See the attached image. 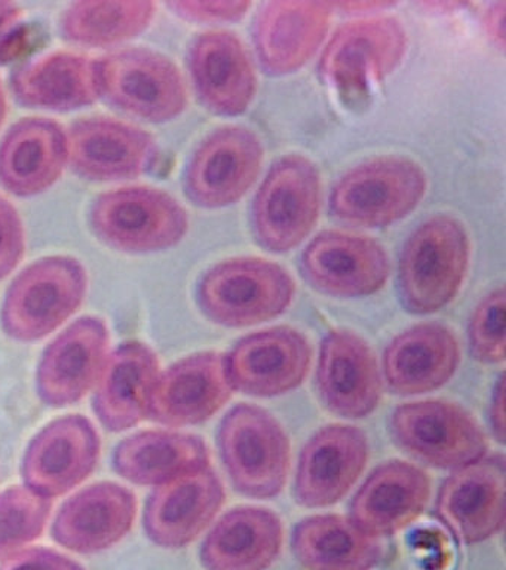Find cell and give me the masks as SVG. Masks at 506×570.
<instances>
[{
    "mask_svg": "<svg viewBox=\"0 0 506 570\" xmlns=\"http://www.w3.org/2000/svg\"><path fill=\"white\" fill-rule=\"evenodd\" d=\"M459 363V343L450 328L437 323L417 324L386 346L381 376L395 395H420L446 385Z\"/></svg>",
    "mask_w": 506,
    "mask_h": 570,
    "instance_id": "484cf974",
    "label": "cell"
},
{
    "mask_svg": "<svg viewBox=\"0 0 506 570\" xmlns=\"http://www.w3.org/2000/svg\"><path fill=\"white\" fill-rule=\"evenodd\" d=\"M505 288L493 289L475 307L468 325L470 355L483 364L505 361Z\"/></svg>",
    "mask_w": 506,
    "mask_h": 570,
    "instance_id": "e575fe53",
    "label": "cell"
},
{
    "mask_svg": "<svg viewBox=\"0 0 506 570\" xmlns=\"http://www.w3.org/2000/svg\"><path fill=\"white\" fill-rule=\"evenodd\" d=\"M0 570H86L78 561L48 548H30L8 557Z\"/></svg>",
    "mask_w": 506,
    "mask_h": 570,
    "instance_id": "74e56055",
    "label": "cell"
},
{
    "mask_svg": "<svg viewBox=\"0 0 506 570\" xmlns=\"http://www.w3.org/2000/svg\"><path fill=\"white\" fill-rule=\"evenodd\" d=\"M188 66L199 101L212 114L238 116L255 100V65L237 35L210 30L197 36Z\"/></svg>",
    "mask_w": 506,
    "mask_h": 570,
    "instance_id": "7402d4cb",
    "label": "cell"
},
{
    "mask_svg": "<svg viewBox=\"0 0 506 570\" xmlns=\"http://www.w3.org/2000/svg\"><path fill=\"white\" fill-rule=\"evenodd\" d=\"M291 551L306 570H371L384 551L379 539L364 533L349 517L312 515L296 525Z\"/></svg>",
    "mask_w": 506,
    "mask_h": 570,
    "instance_id": "1f68e13d",
    "label": "cell"
},
{
    "mask_svg": "<svg viewBox=\"0 0 506 570\" xmlns=\"http://www.w3.org/2000/svg\"><path fill=\"white\" fill-rule=\"evenodd\" d=\"M7 116V97L6 91H3L2 83H0V127H2L3 120H6Z\"/></svg>",
    "mask_w": 506,
    "mask_h": 570,
    "instance_id": "7bdbcfd3",
    "label": "cell"
},
{
    "mask_svg": "<svg viewBox=\"0 0 506 570\" xmlns=\"http://www.w3.org/2000/svg\"><path fill=\"white\" fill-rule=\"evenodd\" d=\"M234 391L272 399L295 391L308 377L312 347L291 327H272L248 334L226 354Z\"/></svg>",
    "mask_w": 506,
    "mask_h": 570,
    "instance_id": "9a60e30c",
    "label": "cell"
},
{
    "mask_svg": "<svg viewBox=\"0 0 506 570\" xmlns=\"http://www.w3.org/2000/svg\"><path fill=\"white\" fill-rule=\"evenodd\" d=\"M69 165L90 181H122L155 167L158 145L145 129L110 118L78 120L68 132Z\"/></svg>",
    "mask_w": 506,
    "mask_h": 570,
    "instance_id": "e0dca14e",
    "label": "cell"
},
{
    "mask_svg": "<svg viewBox=\"0 0 506 570\" xmlns=\"http://www.w3.org/2000/svg\"><path fill=\"white\" fill-rule=\"evenodd\" d=\"M159 373L158 356L143 342H123L110 352L92 395L101 425L123 432L145 421Z\"/></svg>",
    "mask_w": 506,
    "mask_h": 570,
    "instance_id": "83f0119b",
    "label": "cell"
},
{
    "mask_svg": "<svg viewBox=\"0 0 506 570\" xmlns=\"http://www.w3.org/2000/svg\"><path fill=\"white\" fill-rule=\"evenodd\" d=\"M504 454H492L452 472L443 481L435 515L462 543L475 546L495 537L505 524Z\"/></svg>",
    "mask_w": 506,
    "mask_h": 570,
    "instance_id": "4fadbf2b",
    "label": "cell"
},
{
    "mask_svg": "<svg viewBox=\"0 0 506 570\" xmlns=\"http://www.w3.org/2000/svg\"><path fill=\"white\" fill-rule=\"evenodd\" d=\"M331 18V3H265L257 12L252 40L266 73L286 76L301 69L321 47Z\"/></svg>",
    "mask_w": 506,
    "mask_h": 570,
    "instance_id": "cb8c5ba5",
    "label": "cell"
},
{
    "mask_svg": "<svg viewBox=\"0 0 506 570\" xmlns=\"http://www.w3.org/2000/svg\"><path fill=\"white\" fill-rule=\"evenodd\" d=\"M51 499L16 485L0 493V560L41 538L50 520Z\"/></svg>",
    "mask_w": 506,
    "mask_h": 570,
    "instance_id": "836d02e7",
    "label": "cell"
},
{
    "mask_svg": "<svg viewBox=\"0 0 506 570\" xmlns=\"http://www.w3.org/2000/svg\"><path fill=\"white\" fill-rule=\"evenodd\" d=\"M86 267L69 256L43 257L12 281L0 309V324L17 342H37L61 327L86 298Z\"/></svg>",
    "mask_w": 506,
    "mask_h": 570,
    "instance_id": "3957f363",
    "label": "cell"
},
{
    "mask_svg": "<svg viewBox=\"0 0 506 570\" xmlns=\"http://www.w3.org/2000/svg\"><path fill=\"white\" fill-rule=\"evenodd\" d=\"M69 164L68 132L56 120L26 118L0 142V186L29 198L54 186Z\"/></svg>",
    "mask_w": 506,
    "mask_h": 570,
    "instance_id": "4316f807",
    "label": "cell"
},
{
    "mask_svg": "<svg viewBox=\"0 0 506 570\" xmlns=\"http://www.w3.org/2000/svg\"><path fill=\"white\" fill-rule=\"evenodd\" d=\"M157 13L153 2H77L60 18L61 36L88 48H112L136 39Z\"/></svg>",
    "mask_w": 506,
    "mask_h": 570,
    "instance_id": "d6a6232c",
    "label": "cell"
},
{
    "mask_svg": "<svg viewBox=\"0 0 506 570\" xmlns=\"http://www.w3.org/2000/svg\"><path fill=\"white\" fill-rule=\"evenodd\" d=\"M101 441L90 419L68 414L43 426L26 448V488L47 499L63 497L95 472Z\"/></svg>",
    "mask_w": 506,
    "mask_h": 570,
    "instance_id": "7c38bea8",
    "label": "cell"
},
{
    "mask_svg": "<svg viewBox=\"0 0 506 570\" xmlns=\"http://www.w3.org/2000/svg\"><path fill=\"white\" fill-rule=\"evenodd\" d=\"M264 146L251 129L224 127L204 138L185 173V191L202 208L238 203L259 177Z\"/></svg>",
    "mask_w": 506,
    "mask_h": 570,
    "instance_id": "8fae6325",
    "label": "cell"
},
{
    "mask_svg": "<svg viewBox=\"0 0 506 570\" xmlns=\"http://www.w3.org/2000/svg\"><path fill=\"white\" fill-rule=\"evenodd\" d=\"M137 514L136 494L112 481L88 485L61 505L52 538L66 550L97 554L130 533Z\"/></svg>",
    "mask_w": 506,
    "mask_h": 570,
    "instance_id": "603a6c76",
    "label": "cell"
},
{
    "mask_svg": "<svg viewBox=\"0 0 506 570\" xmlns=\"http://www.w3.org/2000/svg\"><path fill=\"white\" fill-rule=\"evenodd\" d=\"M90 223L101 243L128 254L175 247L189 227L188 213L177 199L148 186L101 194L92 204Z\"/></svg>",
    "mask_w": 506,
    "mask_h": 570,
    "instance_id": "5b68a950",
    "label": "cell"
},
{
    "mask_svg": "<svg viewBox=\"0 0 506 570\" xmlns=\"http://www.w3.org/2000/svg\"><path fill=\"white\" fill-rule=\"evenodd\" d=\"M321 203V177L312 160L284 156L270 167L252 203L256 239L272 253L299 247L317 225Z\"/></svg>",
    "mask_w": 506,
    "mask_h": 570,
    "instance_id": "52a82bcc",
    "label": "cell"
},
{
    "mask_svg": "<svg viewBox=\"0 0 506 570\" xmlns=\"http://www.w3.org/2000/svg\"><path fill=\"white\" fill-rule=\"evenodd\" d=\"M317 386L324 405L345 419L367 417L380 403L381 372L368 343L349 330H333L319 347Z\"/></svg>",
    "mask_w": 506,
    "mask_h": 570,
    "instance_id": "ffe728a7",
    "label": "cell"
},
{
    "mask_svg": "<svg viewBox=\"0 0 506 570\" xmlns=\"http://www.w3.org/2000/svg\"><path fill=\"white\" fill-rule=\"evenodd\" d=\"M469 238L450 216H434L408 236L399 258L403 306L415 315L441 311L456 297L469 266Z\"/></svg>",
    "mask_w": 506,
    "mask_h": 570,
    "instance_id": "6da1fadb",
    "label": "cell"
},
{
    "mask_svg": "<svg viewBox=\"0 0 506 570\" xmlns=\"http://www.w3.org/2000/svg\"><path fill=\"white\" fill-rule=\"evenodd\" d=\"M108 325L97 316L70 324L43 351L37 370V391L52 409L77 404L96 385L109 355Z\"/></svg>",
    "mask_w": 506,
    "mask_h": 570,
    "instance_id": "ac0fdd59",
    "label": "cell"
},
{
    "mask_svg": "<svg viewBox=\"0 0 506 570\" xmlns=\"http://www.w3.org/2000/svg\"><path fill=\"white\" fill-rule=\"evenodd\" d=\"M225 501L224 484L211 468L158 485L146 501V537L168 550L189 546L215 521Z\"/></svg>",
    "mask_w": 506,
    "mask_h": 570,
    "instance_id": "44dd1931",
    "label": "cell"
},
{
    "mask_svg": "<svg viewBox=\"0 0 506 570\" xmlns=\"http://www.w3.org/2000/svg\"><path fill=\"white\" fill-rule=\"evenodd\" d=\"M333 9H345L346 12H380L385 8L393 7L390 3L381 2H348L331 3Z\"/></svg>",
    "mask_w": 506,
    "mask_h": 570,
    "instance_id": "b9f144b4",
    "label": "cell"
},
{
    "mask_svg": "<svg viewBox=\"0 0 506 570\" xmlns=\"http://www.w3.org/2000/svg\"><path fill=\"white\" fill-rule=\"evenodd\" d=\"M23 17V9L19 4L0 2V65L10 61L19 49Z\"/></svg>",
    "mask_w": 506,
    "mask_h": 570,
    "instance_id": "f35d334b",
    "label": "cell"
},
{
    "mask_svg": "<svg viewBox=\"0 0 506 570\" xmlns=\"http://www.w3.org/2000/svg\"><path fill=\"white\" fill-rule=\"evenodd\" d=\"M20 105L51 111H73L100 98L97 60L81 53L52 52L19 67L11 76Z\"/></svg>",
    "mask_w": 506,
    "mask_h": 570,
    "instance_id": "f546056e",
    "label": "cell"
},
{
    "mask_svg": "<svg viewBox=\"0 0 506 570\" xmlns=\"http://www.w3.org/2000/svg\"><path fill=\"white\" fill-rule=\"evenodd\" d=\"M426 191L419 164L381 156L349 169L337 180L330 209L337 220L359 227H385L407 217Z\"/></svg>",
    "mask_w": 506,
    "mask_h": 570,
    "instance_id": "ba28073f",
    "label": "cell"
},
{
    "mask_svg": "<svg viewBox=\"0 0 506 570\" xmlns=\"http://www.w3.org/2000/svg\"><path fill=\"white\" fill-rule=\"evenodd\" d=\"M301 275L327 296H371L389 278V257L379 243L349 232L326 230L315 236L301 256Z\"/></svg>",
    "mask_w": 506,
    "mask_h": 570,
    "instance_id": "5bb4252c",
    "label": "cell"
},
{
    "mask_svg": "<svg viewBox=\"0 0 506 570\" xmlns=\"http://www.w3.org/2000/svg\"><path fill=\"white\" fill-rule=\"evenodd\" d=\"M217 445L230 483L244 497L270 499L286 488L290 440L268 410L235 405L221 419Z\"/></svg>",
    "mask_w": 506,
    "mask_h": 570,
    "instance_id": "7a4b0ae2",
    "label": "cell"
},
{
    "mask_svg": "<svg viewBox=\"0 0 506 570\" xmlns=\"http://www.w3.org/2000/svg\"><path fill=\"white\" fill-rule=\"evenodd\" d=\"M177 16L194 22H207V24H221V22H235L242 20L250 11V2H195V0H181V2L167 3Z\"/></svg>",
    "mask_w": 506,
    "mask_h": 570,
    "instance_id": "8d00e7d4",
    "label": "cell"
},
{
    "mask_svg": "<svg viewBox=\"0 0 506 570\" xmlns=\"http://www.w3.org/2000/svg\"><path fill=\"white\" fill-rule=\"evenodd\" d=\"M234 394L226 354L198 352L159 373L148 417L159 425H199L215 416Z\"/></svg>",
    "mask_w": 506,
    "mask_h": 570,
    "instance_id": "2e32d148",
    "label": "cell"
},
{
    "mask_svg": "<svg viewBox=\"0 0 506 570\" xmlns=\"http://www.w3.org/2000/svg\"><path fill=\"white\" fill-rule=\"evenodd\" d=\"M284 542L282 521L260 507H238L204 539L199 559L206 570H268Z\"/></svg>",
    "mask_w": 506,
    "mask_h": 570,
    "instance_id": "f1b7e54d",
    "label": "cell"
},
{
    "mask_svg": "<svg viewBox=\"0 0 506 570\" xmlns=\"http://www.w3.org/2000/svg\"><path fill=\"white\" fill-rule=\"evenodd\" d=\"M430 499L425 471L404 461L381 463L364 481L349 505V519L373 538L393 537L415 523Z\"/></svg>",
    "mask_w": 506,
    "mask_h": 570,
    "instance_id": "d4e9b609",
    "label": "cell"
},
{
    "mask_svg": "<svg viewBox=\"0 0 506 570\" xmlns=\"http://www.w3.org/2000/svg\"><path fill=\"white\" fill-rule=\"evenodd\" d=\"M505 2L492 4L486 16L487 33L500 49L505 47Z\"/></svg>",
    "mask_w": 506,
    "mask_h": 570,
    "instance_id": "60d3db41",
    "label": "cell"
},
{
    "mask_svg": "<svg viewBox=\"0 0 506 570\" xmlns=\"http://www.w3.org/2000/svg\"><path fill=\"white\" fill-rule=\"evenodd\" d=\"M407 51V33L394 17H368L346 22L328 40L319 60L324 82L355 100L388 78Z\"/></svg>",
    "mask_w": 506,
    "mask_h": 570,
    "instance_id": "9c48e42d",
    "label": "cell"
},
{
    "mask_svg": "<svg viewBox=\"0 0 506 570\" xmlns=\"http://www.w3.org/2000/svg\"><path fill=\"white\" fill-rule=\"evenodd\" d=\"M368 461V441L359 428L331 423L315 432L297 463L295 498L306 508H326L344 499Z\"/></svg>",
    "mask_w": 506,
    "mask_h": 570,
    "instance_id": "d6986e66",
    "label": "cell"
},
{
    "mask_svg": "<svg viewBox=\"0 0 506 570\" xmlns=\"http://www.w3.org/2000/svg\"><path fill=\"white\" fill-rule=\"evenodd\" d=\"M389 426L399 449L438 470H459L486 456L488 449L473 414L446 400L398 405Z\"/></svg>",
    "mask_w": 506,
    "mask_h": 570,
    "instance_id": "30bf717a",
    "label": "cell"
},
{
    "mask_svg": "<svg viewBox=\"0 0 506 570\" xmlns=\"http://www.w3.org/2000/svg\"><path fill=\"white\" fill-rule=\"evenodd\" d=\"M113 470L137 485H162L210 468L201 436L176 431H141L127 436L113 452Z\"/></svg>",
    "mask_w": 506,
    "mask_h": 570,
    "instance_id": "4dcf8cb0",
    "label": "cell"
},
{
    "mask_svg": "<svg viewBox=\"0 0 506 570\" xmlns=\"http://www.w3.org/2000/svg\"><path fill=\"white\" fill-rule=\"evenodd\" d=\"M295 293V281L277 263L239 257L206 272L197 298L202 314L212 323L244 328L284 314Z\"/></svg>",
    "mask_w": 506,
    "mask_h": 570,
    "instance_id": "277c9868",
    "label": "cell"
},
{
    "mask_svg": "<svg viewBox=\"0 0 506 570\" xmlns=\"http://www.w3.org/2000/svg\"><path fill=\"white\" fill-rule=\"evenodd\" d=\"M24 252L23 222L14 205L0 195V281L14 272Z\"/></svg>",
    "mask_w": 506,
    "mask_h": 570,
    "instance_id": "d590c367",
    "label": "cell"
},
{
    "mask_svg": "<svg viewBox=\"0 0 506 570\" xmlns=\"http://www.w3.org/2000/svg\"><path fill=\"white\" fill-rule=\"evenodd\" d=\"M488 422L493 435L500 444L505 443V379L504 374H500L499 379L493 387V394L490 399V405H488Z\"/></svg>",
    "mask_w": 506,
    "mask_h": 570,
    "instance_id": "ab89813d",
    "label": "cell"
},
{
    "mask_svg": "<svg viewBox=\"0 0 506 570\" xmlns=\"http://www.w3.org/2000/svg\"><path fill=\"white\" fill-rule=\"evenodd\" d=\"M100 98L146 122H170L188 106L179 67L148 48H127L97 60Z\"/></svg>",
    "mask_w": 506,
    "mask_h": 570,
    "instance_id": "8992f818",
    "label": "cell"
}]
</instances>
